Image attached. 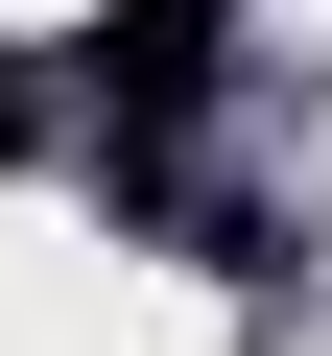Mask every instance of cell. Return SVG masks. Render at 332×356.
Here are the masks:
<instances>
[{
	"label": "cell",
	"instance_id": "cell-1",
	"mask_svg": "<svg viewBox=\"0 0 332 356\" xmlns=\"http://www.w3.org/2000/svg\"><path fill=\"white\" fill-rule=\"evenodd\" d=\"M72 95H95L119 166H166V143H190V95H214V0H119V24L72 48Z\"/></svg>",
	"mask_w": 332,
	"mask_h": 356
},
{
	"label": "cell",
	"instance_id": "cell-2",
	"mask_svg": "<svg viewBox=\"0 0 332 356\" xmlns=\"http://www.w3.org/2000/svg\"><path fill=\"white\" fill-rule=\"evenodd\" d=\"M0 166H24V72H0Z\"/></svg>",
	"mask_w": 332,
	"mask_h": 356
}]
</instances>
